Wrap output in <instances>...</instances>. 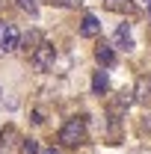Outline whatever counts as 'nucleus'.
Listing matches in <instances>:
<instances>
[{
    "mask_svg": "<svg viewBox=\"0 0 151 154\" xmlns=\"http://www.w3.org/2000/svg\"><path fill=\"white\" fill-rule=\"evenodd\" d=\"M86 139V122L83 119H68L65 128L59 131V142L62 145H80Z\"/></svg>",
    "mask_w": 151,
    "mask_h": 154,
    "instance_id": "1",
    "label": "nucleus"
},
{
    "mask_svg": "<svg viewBox=\"0 0 151 154\" xmlns=\"http://www.w3.org/2000/svg\"><path fill=\"white\" fill-rule=\"evenodd\" d=\"M54 59H57V51H54V45H39L30 62H33V68H36V71H48V68L54 65Z\"/></svg>",
    "mask_w": 151,
    "mask_h": 154,
    "instance_id": "2",
    "label": "nucleus"
},
{
    "mask_svg": "<svg viewBox=\"0 0 151 154\" xmlns=\"http://www.w3.org/2000/svg\"><path fill=\"white\" fill-rule=\"evenodd\" d=\"M0 45H3V51H6V54L18 51V45H21V33H18V27L6 24V30L0 33Z\"/></svg>",
    "mask_w": 151,
    "mask_h": 154,
    "instance_id": "3",
    "label": "nucleus"
},
{
    "mask_svg": "<svg viewBox=\"0 0 151 154\" xmlns=\"http://www.w3.org/2000/svg\"><path fill=\"white\" fill-rule=\"evenodd\" d=\"M98 33H101V21L95 18V15H86L83 24H80V36L83 38H95Z\"/></svg>",
    "mask_w": 151,
    "mask_h": 154,
    "instance_id": "4",
    "label": "nucleus"
},
{
    "mask_svg": "<svg viewBox=\"0 0 151 154\" xmlns=\"http://www.w3.org/2000/svg\"><path fill=\"white\" fill-rule=\"evenodd\" d=\"M136 101L142 107H151V80L148 77H139V83H136Z\"/></svg>",
    "mask_w": 151,
    "mask_h": 154,
    "instance_id": "5",
    "label": "nucleus"
},
{
    "mask_svg": "<svg viewBox=\"0 0 151 154\" xmlns=\"http://www.w3.org/2000/svg\"><path fill=\"white\" fill-rule=\"evenodd\" d=\"M116 45L125 48V51H133V42H131V24H119L116 30Z\"/></svg>",
    "mask_w": 151,
    "mask_h": 154,
    "instance_id": "6",
    "label": "nucleus"
},
{
    "mask_svg": "<svg viewBox=\"0 0 151 154\" xmlns=\"http://www.w3.org/2000/svg\"><path fill=\"white\" fill-rule=\"evenodd\" d=\"M95 59H98L104 68H110V65L116 62V54H113V48H110V45H98V51H95Z\"/></svg>",
    "mask_w": 151,
    "mask_h": 154,
    "instance_id": "7",
    "label": "nucleus"
},
{
    "mask_svg": "<svg viewBox=\"0 0 151 154\" xmlns=\"http://www.w3.org/2000/svg\"><path fill=\"white\" fill-rule=\"evenodd\" d=\"M110 89V74L107 71H95V77H92V92L95 95H104Z\"/></svg>",
    "mask_w": 151,
    "mask_h": 154,
    "instance_id": "8",
    "label": "nucleus"
},
{
    "mask_svg": "<svg viewBox=\"0 0 151 154\" xmlns=\"http://www.w3.org/2000/svg\"><path fill=\"white\" fill-rule=\"evenodd\" d=\"M0 151H3V154H15V131H6V134H3Z\"/></svg>",
    "mask_w": 151,
    "mask_h": 154,
    "instance_id": "9",
    "label": "nucleus"
},
{
    "mask_svg": "<svg viewBox=\"0 0 151 154\" xmlns=\"http://www.w3.org/2000/svg\"><path fill=\"white\" fill-rule=\"evenodd\" d=\"M107 9H113V12H128V9H131V0H107Z\"/></svg>",
    "mask_w": 151,
    "mask_h": 154,
    "instance_id": "10",
    "label": "nucleus"
},
{
    "mask_svg": "<svg viewBox=\"0 0 151 154\" xmlns=\"http://www.w3.org/2000/svg\"><path fill=\"white\" fill-rule=\"evenodd\" d=\"M15 3H18V9L30 12V15H36V12H39V0H15Z\"/></svg>",
    "mask_w": 151,
    "mask_h": 154,
    "instance_id": "11",
    "label": "nucleus"
},
{
    "mask_svg": "<svg viewBox=\"0 0 151 154\" xmlns=\"http://www.w3.org/2000/svg\"><path fill=\"white\" fill-rule=\"evenodd\" d=\"M24 154H42V148H39L36 139H27V142H24Z\"/></svg>",
    "mask_w": 151,
    "mask_h": 154,
    "instance_id": "12",
    "label": "nucleus"
},
{
    "mask_svg": "<svg viewBox=\"0 0 151 154\" xmlns=\"http://www.w3.org/2000/svg\"><path fill=\"white\" fill-rule=\"evenodd\" d=\"M142 131H145V134H151V119H145V125H142Z\"/></svg>",
    "mask_w": 151,
    "mask_h": 154,
    "instance_id": "13",
    "label": "nucleus"
},
{
    "mask_svg": "<svg viewBox=\"0 0 151 154\" xmlns=\"http://www.w3.org/2000/svg\"><path fill=\"white\" fill-rule=\"evenodd\" d=\"M62 3H65V6H77L80 0H62Z\"/></svg>",
    "mask_w": 151,
    "mask_h": 154,
    "instance_id": "14",
    "label": "nucleus"
},
{
    "mask_svg": "<svg viewBox=\"0 0 151 154\" xmlns=\"http://www.w3.org/2000/svg\"><path fill=\"white\" fill-rule=\"evenodd\" d=\"M42 154H59V151H57V148H45Z\"/></svg>",
    "mask_w": 151,
    "mask_h": 154,
    "instance_id": "15",
    "label": "nucleus"
},
{
    "mask_svg": "<svg viewBox=\"0 0 151 154\" xmlns=\"http://www.w3.org/2000/svg\"><path fill=\"white\" fill-rule=\"evenodd\" d=\"M148 15H151V3H148Z\"/></svg>",
    "mask_w": 151,
    "mask_h": 154,
    "instance_id": "16",
    "label": "nucleus"
},
{
    "mask_svg": "<svg viewBox=\"0 0 151 154\" xmlns=\"http://www.w3.org/2000/svg\"><path fill=\"white\" fill-rule=\"evenodd\" d=\"M145 3H151V0H145Z\"/></svg>",
    "mask_w": 151,
    "mask_h": 154,
    "instance_id": "17",
    "label": "nucleus"
}]
</instances>
